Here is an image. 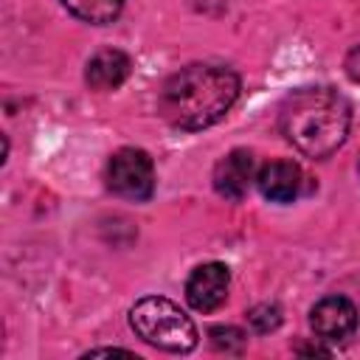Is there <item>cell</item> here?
Segmentation results:
<instances>
[{
	"label": "cell",
	"instance_id": "cell-10",
	"mask_svg": "<svg viewBox=\"0 0 360 360\" xmlns=\"http://www.w3.org/2000/svg\"><path fill=\"white\" fill-rule=\"evenodd\" d=\"M62 3L73 17L90 22V25L112 22L121 14V6H124V0H62Z\"/></svg>",
	"mask_w": 360,
	"mask_h": 360
},
{
	"label": "cell",
	"instance_id": "cell-3",
	"mask_svg": "<svg viewBox=\"0 0 360 360\" xmlns=\"http://www.w3.org/2000/svg\"><path fill=\"white\" fill-rule=\"evenodd\" d=\"M129 326L141 340L163 352H191L197 346V326L191 318L163 295H146L129 309Z\"/></svg>",
	"mask_w": 360,
	"mask_h": 360
},
{
	"label": "cell",
	"instance_id": "cell-4",
	"mask_svg": "<svg viewBox=\"0 0 360 360\" xmlns=\"http://www.w3.org/2000/svg\"><path fill=\"white\" fill-rule=\"evenodd\" d=\"M107 186L124 200L143 202L155 191V166L143 149L124 146L107 163Z\"/></svg>",
	"mask_w": 360,
	"mask_h": 360
},
{
	"label": "cell",
	"instance_id": "cell-9",
	"mask_svg": "<svg viewBox=\"0 0 360 360\" xmlns=\"http://www.w3.org/2000/svg\"><path fill=\"white\" fill-rule=\"evenodd\" d=\"M132 70V62L124 51L118 48H101L87 59L84 68V82L90 84V90H115L127 82Z\"/></svg>",
	"mask_w": 360,
	"mask_h": 360
},
{
	"label": "cell",
	"instance_id": "cell-8",
	"mask_svg": "<svg viewBox=\"0 0 360 360\" xmlns=\"http://www.w3.org/2000/svg\"><path fill=\"white\" fill-rule=\"evenodd\" d=\"M256 186L270 202H292L301 191V169L292 160H270L256 172Z\"/></svg>",
	"mask_w": 360,
	"mask_h": 360
},
{
	"label": "cell",
	"instance_id": "cell-13",
	"mask_svg": "<svg viewBox=\"0 0 360 360\" xmlns=\"http://www.w3.org/2000/svg\"><path fill=\"white\" fill-rule=\"evenodd\" d=\"M343 68H346V76H349L352 82H360V45H357V48H352V51L346 53Z\"/></svg>",
	"mask_w": 360,
	"mask_h": 360
},
{
	"label": "cell",
	"instance_id": "cell-14",
	"mask_svg": "<svg viewBox=\"0 0 360 360\" xmlns=\"http://www.w3.org/2000/svg\"><path fill=\"white\" fill-rule=\"evenodd\" d=\"M90 357H96V354H129L132 357V352H127V349H93V352H87Z\"/></svg>",
	"mask_w": 360,
	"mask_h": 360
},
{
	"label": "cell",
	"instance_id": "cell-2",
	"mask_svg": "<svg viewBox=\"0 0 360 360\" xmlns=\"http://www.w3.org/2000/svg\"><path fill=\"white\" fill-rule=\"evenodd\" d=\"M352 127V104L332 87H298L278 104L281 135L307 158H329Z\"/></svg>",
	"mask_w": 360,
	"mask_h": 360
},
{
	"label": "cell",
	"instance_id": "cell-1",
	"mask_svg": "<svg viewBox=\"0 0 360 360\" xmlns=\"http://www.w3.org/2000/svg\"><path fill=\"white\" fill-rule=\"evenodd\" d=\"M239 98V76L222 65H186L158 96V112L174 129L197 132L217 124Z\"/></svg>",
	"mask_w": 360,
	"mask_h": 360
},
{
	"label": "cell",
	"instance_id": "cell-12",
	"mask_svg": "<svg viewBox=\"0 0 360 360\" xmlns=\"http://www.w3.org/2000/svg\"><path fill=\"white\" fill-rule=\"evenodd\" d=\"M248 323L259 335H267V332L278 329V323H281V307L278 304H270V301L256 304L253 309H248Z\"/></svg>",
	"mask_w": 360,
	"mask_h": 360
},
{
	"label": "cell",
	"instance_id": "cell-15",
	"mask_svg": "<svg viewBox=\"0 0 360 360\" xmlns=\"http://www.w3.org/2000/svg\"><path fill=\"white\" fill-rule=\"evenodd\" d=\"M298 352H301V354H329V352H326L323 346H318V343H315V346H298Z\"/></svg>",
	"mask_w": 360,
	"mask_h": 360
},
{
	"label": "cell",
	"instance_id": "cell-7",
	"mask_svg": "<svg viewBox=\"0 0 360 360\" xmlns=\"http://www.w3.org/2000/svg\"><path fill=\"white\" fill-rule=\"evenodd\" d=\"M214 188L219 197L231 200V202H239L250 183L256 180V160L248 149H233L228 152L217 166H214Z\"/></svg>",
	"mask_w": 360,
	"mask_h": 360
},
{
	"label": "cell",
	"instance_id": "cell-5",
	"mask_svg": "<svg viewBox=\"0 0 360 360\" xmlns=\"http://www.w3.org/2000/svg\"><path fill=\"white\" fill-rule=\"evenodd\" d=\"M231 273L222 262H205L191 270L186 281V301L197 312H214L228 298Z\"/></svg>",
	"mask_w": 360,
	"mask_h": 360
},
{
	"label": "cell",
	"instance_id": "cell-6",
	"mask_svg": "<svg viewBox=\"0 0 360 360\" xmlns=\"http://www.w3.org/2000/svg\"><path fill=\"white\" fill-rule=\"evenodd\" d=\"M309 323L321 340L340 343L357 329V309L343 295H326L312 307Z\"/></svg>",
	"mask_w": 360,
	"mask_h": 360
},
{
	"label": "cell",
	"instance_id": "cell-11",
	"mask_svg": "<svg viewBox=\"0 0 360 360\" xmlns=\"http://www.w3.org/2000/svg\"><path fill=\"white\" fill-rule=\"evenodd\" d=\"M208 340L217 352H225V354H236L245 349V332L236 329V326H211L208 329Z\"/></svg>",
	"mask_w": 360,
	"mask_h": 360
}]
</instances>
